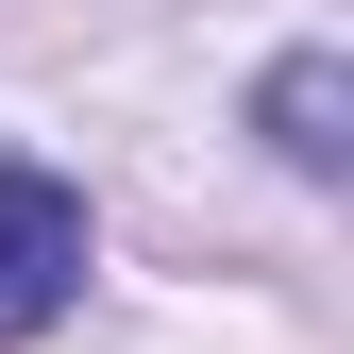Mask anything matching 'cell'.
<instances>
[{
	"mask_svg": "<svg viewBox=\"0 0 354 354\" xmlns=\"http://www.w3.org/2000/svg\"><path fill=\"white\" fill-rule=\"evenodd\" d=\"M68 287H84V203L51 169H0V337L68 321Z\"/></svg>",
	"mask_w": 354,
	"mask_h": 354,
	"instance_id": "obj_1",
	"label": "cell"
},
{
	"mask_svg": "<svg viewBox=\"0 0 354 354\" xmlns=\"http://www.w3.org/2000/svg\"><path fill=\"white\" fill-rule=\"evenodd\" d=\"M253 118H270V152L304 169V186H321V169L354 152V68H337V51H287V68H270V102H253Z\"/></svg>",
	"mask_w": 354,
	"mask_h": 354,
	"instance_id": "obj_2",
	"label": "cell"
}]
</instances>
